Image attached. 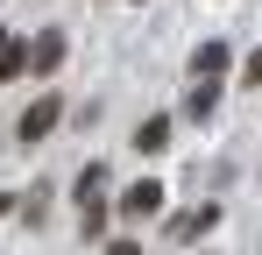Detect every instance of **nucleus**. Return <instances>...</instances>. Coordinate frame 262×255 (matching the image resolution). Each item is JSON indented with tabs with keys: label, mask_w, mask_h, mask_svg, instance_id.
<instances>
[{
	"label": "nucleus",
	"mask_w": 262,
	"mask_h": 255,
	"mask_svg": "<svg viewBox=\"0 0 262 255\" xmlns=\"http://www.w3.org/2000/svg\"><path fill=\"white\" fill-rule=\"evenodd\" d=\"M57 121H64V99H57V92H43V99H36V107H29L21 121H14V135H21V142H43Z\"/></svg>",
	"instance_id": "f257e3e1"
},
{
	"label": "nucleus",
	"mask_w": 262,
	"mask_h": 255,
	"mask_svg": "<svg viewBox=\"0 0 262 255\" xmlns=\"http://www.w3.org/2000/svg\"><path fill=\"white\" fill-rule=\"evenodd\" d=\"M57 64H64V29H43V36L29 42V71H36V78H50Z\"/></svg>",
	"instance_id": "f03ea898"
},
{
	"label": "nucleus",
	"mask_w": 262,
	"mask_h": 255,
	"mask_svg": "<svg viewBox=\"0 0 262 255\" xmlns=\"http://www.w3.org/2000/svg\"><path fill=\"white\" fill-rule=\"evenodd\" d=\"M220 71H227V42H199V57H191V85L220 92Z\"/></svg>",
	"instance_id": "7ed1b4c3"
},
{
	"label": "nucleus",
	"mask_w": 262,
	"mask_h": 255,
	"mask_svg": "<svg viewBox=\"0 0 262 255\" xmlns=\"http://www.w3.org/2000/svg\"><path fill=\"white\" fill-rule=\"evenodd\" d=\"M121 213H128V220H149V213H163V184H156V177L128 184V192H121Z\"/></svg>",
	"instance_id": "20e7f679"
},
{
	"label": "nucleus",
	"mask_w": 262,
	"mask_h": 255,
	"mask_svg": "<svg viewBox=\"0 0 262 255\" xmlns=\"http://www.w3.org/2000/svg\"><path fill=\"white\" fill-rule=\"evenodd\" d=\"M206 227H220V206H184V213H170V241H191V234H206Z\"/></svg>",
	"instance_id": "39448f33"
},
{
	"label": "nucleus",
	"mask_w": 262,
	"mask_h": 255,
	"mask_svg": "<svg viewBox=\"0 0 262 255\" xmlns=\"http://www.w3.org/2000/svg\"><path fill=\"white\" fill-rule=\"evenodd\" d=\"M163 142H170V121H163V114H156V121H142V128H135V149H142V156H156Z\"/></svg>",
	"instance_id": "423d86ee"
},
{
	"label": "nucleus",
	"mask_w": 262,
	"mask_h": 255,
	"mask_svg": "<svg viewBox=\"0 0 262 255\" xmlns=\"http://www.w3.org/2000/svg\"><path fill=\"white\" fill-rule=\"evenodd\" d=\"M21 71H29V42H7V57H0V85L21 78Z\"/></svg>",
	"instance_id": "0eeeda50"
},
{
	"label": "nucleus",
	"mask_w": 262,
	"mask_h": 255,
	"mask_svg": "<svg viewBox=\"0 0 262 255\" xmlns=\"http://www.w3.org/2000/svg\"><path fill=\"white\" fill-rule=\"evenodd\" d=\"M213 99H220V92H206V85H191V92H184V107H191V114H199V121H206V114H213Z\"/></svg>",
	"instance_id": "6e6552de"
},
{
	"label": "nucleus",
	"mask_w": 262,
	"mask_h": 255,
	"mask_svg": "<svg viewBox=\"0 0 262 255\" xmlns=\"http://www.w3.org/2000/svg\"><path fill=\"white\" fill-rule=\"evenodd\" d=\"M248 85H262V50H255V57H248Z\"/></svg>",
	"instance_id": "1a4fd4ad"
},
{
	"label": "nucleus",
	"mask_w": 262,
	"mask_h": 255,
	"mask_svg": "<svg viewBox=\"0 0 262 255\" xmlns=\"http://www.w3.org/2000/svg\"><path fill=\"white\" fill-rule=\"evenodd\" d=\"M106 255H142V248H135V241H114V248H106Z\"/></svg>",
	"instance_id": "9d476101"
},
{
	"label": "nucleus",
	"mask_w": 262,
	"mask_h": 255,
	"mask_svg": "<svg viewBox=\"0 0 262 255\" xmlns=\"http://www.w3.org/2000/svg\"><path fill=\"white\" fill-rule=\"evenodd\" d=\"M0 57H7V29H0Z\"/></svg>",
	"instance_id": "9b49d317"
}]
</instances>
